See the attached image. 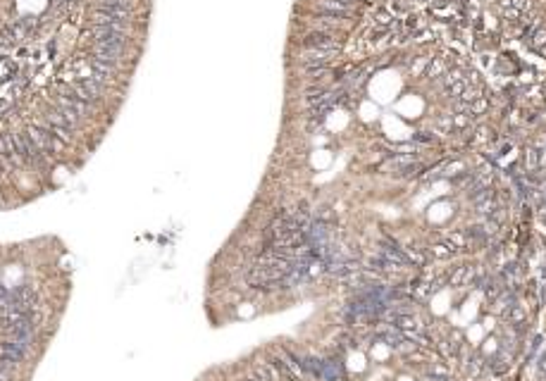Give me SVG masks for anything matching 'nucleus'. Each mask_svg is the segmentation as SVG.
<instances>
[{"label": "nucleus", "mask_w": 546, "mask_h": 381, "mask_svg": "<svg viewBox=\"0 0 546 381\" xmlns=\"http://www.w3.org/2000/svg\"><path fill=\"white\" fill-rule=\"evenodd\" d=\"M367 2H374V0H367Z\"/></svg>", "instance_id": "nucleus-15"}, {"label": "nucleus", "mask_w": 546, "mask_h": 381, "mask_svg": "<svg viewBox=\"0 0 546 381\" xmlns=\"http://www.w3.org/2000/svg\"><path fill=\"white\" fill-rule=\"evenodd\" d=\"M93 38L96 43L105 45H127V31H117V29H108V26H93Z\"/></svg>", "instance_id": "nucleus-6"}, {"label": "nucleus", "mask_w": 546, "mask_h": 381, "mask_svg": "<svg viewBox=\"0 0 546 381\" xmlns=\"http://www.w3.org/2000/svg\"><path fill=\"white\" fill-rule=\"evenodd\" d=\"M98 10H108V7H117V10H129L134 7V0H98L96 2Z\"/></svg>", "instance_id": "nucleus-8"}, {"label": "nucleus", "mask_w": 546, "mask_h": 381, "mask_svg": "<svg viewBox=\"0 0 546 381\" xmlns=\"http://www.w3.org/2000/svg\"><path fill=\"white\" fill-rule=\"evenodd\" d=\"M315 10L320 12L322 17H332V19H349L351 14H353V7L339 2V0H317Z\"/></svg>", "instance_id": "nucleus-4"}, {"label": "nucleus", "mask_w": 546, "mask_h": 381, "mask_svg": "<svg viewBox=\"0 0 546 381\" xmlns=\"http://www.w3.org/2000/svg\"><path fill=\"white\" fill-rule=\"evenodd\" d=\"M535 41H537V43H546V31H537Z\"/></svg>", "instance_id": "nucleus-14"}, {"label": "nucleus", "mask_w": 546, "mask_h": 381, "mask_svg": "<svg viewBox=\"0 0 546 381\" xmlns=\"http://www.w3.org/2000/svg\"><path fill=\"white\" fill-rule=\"evenodd\" d=\"M437 129L441 131V133H451V131H453V120H451V115L439 117V120H437Z\"/></svg>", "instance_id": "nucleus-12"}, {"label": "nucleus", "mask_w": 546, "mask_h": 381, "mask_svg": "<svg viewBox=\"0 0 546 381\" xmlns=\"http://www.w3.org/2000/svg\"><path fill=\"white\" fill-rule=\"evenodd\" d=\"M393 7H396V10H401V12H408V10H410V2H405V0H396V2L391 5V10H393Z\"/></svg>", "instance_id": "nucleus-13"}, {"label": "nucleus", "mask_w": 546, "mask_h": 381, "mask_svg": "<svg viewBox=\"0 0 546 381\" xmlns=\"http://www.w3.org/2000/svg\"><path fill=\"white\" fill-rule=\"evenodd\" d=\"M487 105H489V103H487V98H482V96H477V98H475V100H470V115L475 117V115H480V112H484V110H487Z\"/></svg>", "instance_id": "nucleus-10"}, {"label": "nucleus", "mask_w": 546, "mask_h": 381, "mask_svg": "<svg viewBox=\"0 0 546 381\" xmlns=\"http://www.w3.org/2000/svg\"><path fill=\"white\" fill-rule=\"evenodd\" d=\"M26 136H29V141L41 152H60L62 150V141H60L57 136H53L48 129H43V127H31Z\"/></svg>", "instance_id": "nucleus-2"}, {"label": "nucleus", "mask_w": 546, "mask_h": 381, "mask_svg": "<svg viewBox=\"0 0 546 381\" xmlns=\"http://www.w3.org/2000/svg\"><path fill=\"white\" fill-rule=\"evenodd\" d=\"M303 45L308 50H329V53H339L341 50V41L337 38V33L327 31H313L303 38Z\"/></svg>", "instance_id": "nucleus-3"}, {"label": "nucleus", "mask_w": 546, "mask_h": 381, "mask_svg": "<svg viewBox=\"0 0 546 381\" xmlns=\"http://www.w3.org/2000/svg\"><path fill=\"white\" fill-rule=\"evenodd\" d=\"M93 53L98 55L96 60H100V62H110V65H117V62H120V57L124 55V48H120V45L93 43Z\"/></svg>", "instance_id": "nucleus-7"}, {"label": "nucleus", "mask_w": 546, "mask_h": 381, "mask_svg": "<svg viewBox=\"0 0 546 381\" xmlns=\"http://www.w3.org/2000/svg\"><path fill=\"white\" fill-rule=\"evenodd\" d=\"M444 72H446V62H444V60H434V62L429 65V69H427V74L432 76V79H439Z\"/></svg>", "instance_id": "nucleus-11"}, {"label": "nucleus", "mask_w": 546, "mask_h": 381, "mask_svg": "<svg viewBox=\"0 0 546 381\" xmlns=\"http://www.w3.org/2000/svg\"><path fill=\"white\" fill-rule=\"evenodd\" d=\"M72 91L77 93L79 98L88 100V103H93V100H98L103 93H105V84H103V79L100 76H84V79H79L72 84Z\"/></svg>", "instance_id": "nucleus-1"}, {"label": "nucleus", "mask_w": 546, "mask_h": 381, "mask_svg": "<svg viewBox=\"0 0 546 381\" xmlns=\"http://www.w3.org/2000/svg\"><path fill=\"white\" fill-rule=\"evenodd\" d=\"M334 57H337V53H329V50H306L298 57V62L306 69H327Z\"/></svg>", "instance_id": "nucleus-5"}, {"label": "nucleus", "mask_w": 546, "mask_h": 381, "mask_svg": "<svg viewBox=\"0 0 546 381\" xmlns=\"http://www.w3.org/2000/svg\"><path fill=\"white\" fill-rule=\"evenodd\" d=\"M451 120H453V127H456V129H465V127H470V122H472V115H470V112H456V115H451Z\"/></svg>", "instance_id": "nucleus-9"}]
</instances>
